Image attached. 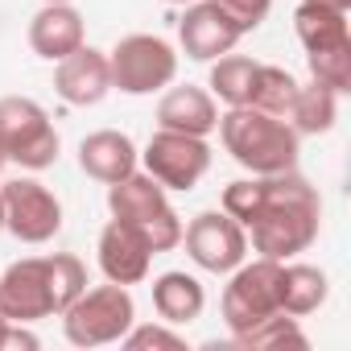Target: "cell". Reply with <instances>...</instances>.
<instances>
[{
  "instance_id": "obj_25",
  "label": "cell",
  "mask_w": 351,
  "mask_h": 351,
  "mask_svg": "<svg viewBox=\"0 0 351 351\" xmlns=\"http://www.w3.org/2000/svg\"><path fill=\"white\" fill-rule=\"evenodd\" d=\"M265 199H269V182L261 178V173H252V178H236L223 186L219 195V211H228L244 232L256 223V215L265 211Z\"/></svg>"
},
{
  "instance_id": "obj_2",
  "label": "cell",
  "mask_w": 351,
  "mask_h": 351,
  "mask_svg": "<svg viewBox=\"0 0 351 351\" xmlns=\"http://www.w3.org/2000/svg\"><path fill=\"white\" fill-rule=\"evenodd\" d=\"M219 141L223 149L232 153V161L248 173H285V169H298V157H302V136L289 128V120L281 116H269L261 108H228L219 112Z\"/></svg>"
},
{
  "instance_id": "obj_24",
  "label": "cell",
  "mask_w": 351,
  "mask_h": 351,
  "mask_svg": "<svg viewBox=\"0 0 351 351\" xmlns=\"http://www.w3.org/2000/svg\"><path fill=\"white\" fill-rule=\"evenodd\" d=\"M298 95V79L285 71V66H273V62H261L256 66V79H252V95H248V108H261L269 116H281L289 112Z\"/></svg>"
},
{
  "instance_id": "obj_18",
  "label": "cell",
  "mask_w": 351,
  "mask_h": 351,
  "mask_svg": "<svg viewBox=\"0 0 351 351\" xmlns=\"http://www.w3.org/2000/svg\"><path fill=\"white\" fill-rule=\"evenodd\" d=\"M153 310L169 326H191L207 310V289H203V281L195 273L169 269V273L153 277Z\"/></svg>"
},
{
  "instance_id": "obj_35",
  "label": "cell",
  "mask_w": 351,
  "mask_h": 351,
  "mask_svg": "<svg viewBox=\"0 0 351 351\" xmlns=\"http://www.w3.org/2000/svg\"><path fill=\"white\" fill-rule=\"evenodd\" d=\"M5 326H9V318H5V314H0V335H5Z\"/></svg>"
},
{
  "instance_id": "obj_9",
  "label": "cell",
  "mask_w": 351,
  "mask_h": 351,
  "mask_svg": "<svg viewBox=\"0 0 351 351\" xmlns=\"http://www.w3.org/2000/svg\"><path fill=\"white\" fill-rule=\"evenodd\" d=\"M0 207H5V232H13L21 244H50L62 232V199L38 178L5 182Z\"/></svg>"
},
{
  "instance_id": "obj_23",
  "label": "cell",
  "mask_w": 351,
  "mask_h": 351,
  "mask_svg": "<svg viewBox=\"0 0 351 351\" xmlns=\"http://www.w3.org/2000/svg\"><path fill=\"white\" fill-rule=\"evenodd\" d=\"M232 343H236L240 351H281V347H310L306 330H302V326H298V318H293V314H285V310H277V314L261 318V322H256V326H248L244 335H232Z\"/></svg>"
},
{
  "instance_id": "obj_10",
  "label": "cell",
  "mask_w": 351,
  "mask_h": 351,
  "mask_svg": "<svg viewBox=\"0 0 351 351\" xmlns=\"http://www.w3.org/2000/svg\"><path fill=\"white\" fill-rule=\"evenodd\" d=\"M182 248L195 261V269L215 273V277H228L248 256V232L228 211H199L182 228Z\"/></svg>"
},
{
  "instance_id": "obj_14",
  "label": "cell",
  "mask_w": 351,
  "mask_h": 351,
  "mask_svg": "<svg viewBox=\"0 0 351 351\" xmlns=\"http://www.w3.org/2000/svg\"><path fill=\"white\" fill-rule=\"evenodd\" d=\"M54 91L71 108H95V104H104L108 91H112L108 50H95V46L83 42L75 54H66L62 62H54Z\"/></svg>"
},
{
  "instance_id": "obj_1",
  "label": "cell",
  "mask_w": 351,
  "mask_h": 351,
  "mask_svg": "<svg viewBox=\"0 0 351 351\" xmlns=\"http://www.w3.org/2000/svg\"><path fill=\"white\" fill-rule=\"evenodd\" d=\"M269 199L256 223L248 228V248L269 261H293L302 256L318 232H322V199L318 186H310L298 169L269 173Z\"/></svg>"
},
{
  "instance_id": "obj_3",
  "label": "cell",
  "mask_w": 351,
  "mask_h": 351,
  "mask_svg": "<svg viewBox=\"0 0 351 351\" xmlns=\"http://www.w3.org/2000/svg\"><path fill=\"white\" fill-rule=\"evenodd\" d=\"M108 215L124 219V223H136L157 256L182 248V228L186 223H182L178 211H173L169 191L157 178H149L145 169H132L128 178L108 186Z\"/></svg>"
},
{
  "instance_id": "obj_12",
  "label": "cell",
  "mask_w": 351,
  "mask_h": 351,
  "mask_svg": "<svg viewBox=\"0 0 351 351\" xmlns=\"http://www.w3.org/2000/svg\"><path fill=\"white\" fill-rule=\"evenodd\" d=\"M153 248L145 240V232L136 223H124V219H108L104 232H99V244H95V261H99V273L116 285H141L153 269Z\"/></svg>"
},
{
  "instance_id": "obj_32",
  "label": "cell",
  "mask_w": 351,
  "mask_h": 351,
  "mask_svg": "<svg viewBox=\"0 0 351 351\" xmlns=\"http://www.w3.org/2000/svg\"><path fill=\"white\" fill-rule=\"evenodd\" d=\"M5 165H9V149H5V141H0V173H5Z\"/></svg>"
},
{
  "instance_id": "obj_30",
  "label": "cell",
  "mask_w": 351,
  "mask_h": 351,
  "mask_svg": "<svg viewBox=\"0 0 351 351\" xmlns=\"http://www.w3.org/2000/svg\"><path fill=\"white\" fill-rule=\"evenodd\" d=\"M42 339L29 330V322H9L5 335H0V351H38Z\"/></svg>"
},
{
  "instance_id": "obj_6",
  "label": "cell",
  "mask_w": 351,
  "mask_h": 351,
  "mask_svg": "<svg viewBox=\"0 0 351 351\" xmlns=\"http://www.w3.org/2000/svg\"><path fill=\"white\" fill-rule=\"evenodd\" d=\"M0 141L9 149V161H17L29 173L50 169L62 153V136H58L50 112L29 95H5L0 99Z\"/></svg>"
},
{
  "instance_id": "obj_7",
  "label": "cell",
  "mask_w": 351,
  "mask_h": 351,
  "mask_svg": "<svg viewBox=\"0 0 351 351\" xmlns=\"http://www.w3.org/2000/svg\"><path fill=\"white\" fill-rule=\"evenodd\" d=\"M219 310H223V326L232 335H244L261 318L277 314L281 310V261H269V256H252L248 261L244 256L228 273Z\"/></svg>"
},
{
  "instance_id": "obj_21",
  "label": "cell",
  "mask_w": 351,
  "mask_h": 351,
  "mask_svg": "<svg viewBox=\"0 0 351 351\" xmlns=\"http://www.w3.org/2000/svg\"><path fill=\"white\" fill-rule=\"evenodd\" d=\"M293 34L302 42V50H330V46H347L351 42V25H347V13L339 9H322V5H306L298 0L293 9Z\"/></svg>"
},
{
  "instance_id": "obj_5",
  "label": "cell",
  "mask_w": 351,
  "mask_h": 351,
  "mask_svg": "<svg viewBox=\"0 0 351 351\" xmlns=\"http://www.w3.org/2000/svg\"><path fill=\"white\" fill-rule=\"evenodd\" d=\"M112 66V91L120 95H157L178 79V50L157 34H124L108 50Z\"/></svg>"
},
{
  "instance_id": "obj_20",
  "label": "cell",
  "mask_w": 351,
  "mask_h": 351,
  "mask_svg": "<svg viewBox=\"0 0 351 351\" xmlns=\"http://www.w3.org/2000/svg\"><path fill=\"white\" fill-rule=\"evenodd\" d=\"M339 99L343 95H335L318 83H298V95H293L285 120L298 136H326L339 120Z\"/></svg>"
},
{
  "instance_id": "obj_11",
  "label": "cell",
  "mask_w": 351,
  "mask_h": 351,
  "mask_svg": "<svg viewBox=\"0 0 351 351\" xmlns=\"http://www.w3.org/2000/svg\"><path fill=\"white\" fill-rule=\"evenodd\" d=\"M0 314L9 322H42L54 318L46 256H21L0 273Z\"/></svg>"
},
{
  "instance_id": "obj_17",
  "label": "cell",
  "mask_w": 351,
  "mask_h": 351,
  "mask_svg": "<svg viewBox=\"0 0 351 351\" xmlns=\"http://www.w3.org/2000/svg\"><path fill=\"white\" fill-rule=\"evenodd\" d=\"M29 50L46 62H62L87 42V21L75 5H42L29 17Z\"/></svg>"
},
{
  "instance_id": "obj_22",
  "label": "cell",
  "mask_w": 351,
  "mask_h": 351,
  "mask_svg": "<svg viewBox=\"0 0 351 351\" xmlns=\"http://www.w3.org/2000/svg\"><path fill=\"white\" fill-rule=\"evenodd\" d=\"M256 58L248 54H219L211 62V75H207V91L215 95V104L223 108H244L248 95H252V79H256Z\"/></svg>"
},
{
  "instance_id": "obj_36",
  "label": "cell",
  "mask_w": 351,
  "mask_h": 351,
  "mask_svg": "<svg viewBox=\"0 0 351 351\" xmlns=\"http://www.w3.org/2000/svg\"><path fill=\"white\" fill-rule=\"evenodd\" d=\"M0 232H5V207H0Z\"/></svg>"
},
{
  "instance_id": "obj_34",
  "label": "cell",
  "mask_w": 351,
  "mask_h": 351,
  "mask_svg": "<svg viewBox=\"0 0 351 351\" xmlns=\"http://www.w3.org/2000/svg\"><path fill=\"white\" fill-rule=\"evenodd\" d=\"M42 5H75V0H42Z\"/></svg>"
},
{
  "instance_id": "obj_19",
  "label": "cell",
  "mask_w": 351,
  "mask_h": 351,
  "mask_svg": "<svg viewBox=\"0 0 351 351\" xmlns=\"http://www.w3.org/2000/svg\"><path fill=\"white\" fill-rule=\"evenodd\" d=\"M330 298V277L318 269V265H302L298 256L293 261H281V310L293 314V318H306V314H318Z\"/></svg>"
},
{
  "instance_id": "obj_33",
  "label": "cell",
  "mask_w": 351,
  "mask_h": 351,
  "mask_svg": "<svg viewBox=\"0 0 351 351\" xmlns=\"http://www.w3.org/2000/svg\"><path fill=\"white\" fill-rule=\"evenodd\" d=\"M161 5H182V9H186V5H191V0H161Z\"/></svg>"
},
{
  "instance_id": "obj_16",
  "label": "cell",
  "mask_w": 351,
  "mask_h": 351,
  "mask_svg": "<svg viewBox=\"0 0 351 351\" xmlns=\"http://www.w3.org/2000/svg\"><path fill=\"white\" fill-rule=\"evenodd\" d=\"M79 169L87 173V178L112 186L120 178H128L132 169H141V153L132 145L128 132L120 128H95L79 141Z\"/></svg>"
},
{
  "instance_id": "obj_13",
  "label": "cell",
  "mask_w": 351,
  "mask_h": 351,
  "mask_svg": "<svg viewBox=\"0 0 351 351\" xmlns=\"http://www.w3.org/2000/svg\"><path fill=\"white\" fill-rule=\"evenodd\" d=\"M240 29L228 21V13L211 0H191L178 21V46L191 62H215L219 54H232L240 46Z\"/></svg>"
},
{
  "instance_id": "obj_27",
  "label": "cell",
  "mask_w": 351,
  "mask_h": 351,
  "mask_svg": "<svg viewBox=\"0 0 351 351\" xmlns=\"http://www.w3.org/2000/svg\"><path fill=\"white\" fill-rule=\"evenodd\" d=\"M306 71H310V83L335 91V95H347L351 91V42L347 46H330V50H310L306 54Z\"/></svg>"
},
{
  "instance_id": "obj_31",
  "label": "cell",
  "mask_w": 351,
  "mask_h": 351,
  "mask_svg": "<svg viewBox=\"0 0 351 351\" xmlns=\"http://www.w3.org/2000/svg\"><path fill=\"white\" fill-rule=\"evenodd\" d=\"M306 5H322V9H339V13H351V0H306Z\"/></svg>"
},
{
  "instance_id": "obj_26",
  "label": "cell",
  "mask_w": 351,
  "mask_h": 351,
  "mask_svg": "<svg viewBox=\"0 0 351 351\" xmlns=\"http://www.w3.org/2000/svg\"><path fill=\"white\" fill-rule=\"evenodd\" d=\"M46 277H50L54 314H62V310L87 289V265H83L75 252H54V256H46Z\"/></svg>"
},
{
  "instance_id": "obj_8",
  "label": "cell",
  "mask_w": 351,
  "mask_h": 351,
  "mask_svg": "<svg viewBox=\"0 0 351 351\" xmlns=\"http://www.w3.org/2000/svg\"><path fill=\"white\" fill-rule=\"evenodd\" d=\"M141 169L149 178H157L165 191H182L186 195L207 178L211 145H207V136H186V132L157 128L141 149Z\"/></svg>"
},
{
  "instance_id": "obj_4",
  "label": "cell",
  "mask_w": 351,
  "mask_h": 351,
  "mask_svg": "<svg viewBox=\"0 0 351 351\" xmlns=\"http://www.w3.org/2000/svg\"><path fill=\"white\" fill-rule=\"evenodd\" d=\"M62 335L71 347H108V343H120L128 335V326L136 322V302L128 293V285H95V289H83L62 314Z\"/></svg>"
},
{
  "instance_id": "obj_28",
  "label": "cell",
  "mask_w": 351,
  "mask_h": 351,
  "mask_svg": "<svg viewBox=\"0 0 351 351\" xmlns=\"http://www.w3.org/2000/svg\"><path fill=\"white\" fill-rule=\"evenodd\" d=\"M128 351H186V335L169 322H132L128 335L120 339Z\"/></svg>"
},
{
  "instance_id": "obj_15",
  "label": "cell",
  "mask_w": 351,
  "mask_h": 351,
  "mask_svg": "<svg viewBox=\"0 0 351 351\" xmlns=\"http://www.w3.org/2000/svg\"><path fill=\"white\" fill-rule=\"evenodd\" d=\"M157 128L169 132H186V136H211L219 128V104L207 87L182 83V87H165L157 99Z\"/></svg>"
},
{
  "instance_id": "obj_29",
  "label": "cell",
  "mask_w": 351,
  "mask_h": 351,
  "mask_svg": "<svg viewBox=\"0 0 351 351\" xmlns=\"http://www.w3.org/2000/svg\"><path fill=\"white\" fill-rule=\"evenodd\" d=\"M211 5H219L228 13V21L240 29V34H252L265 25V17L273 13V0H211Z\"/></svg>"
}]
</instances>
